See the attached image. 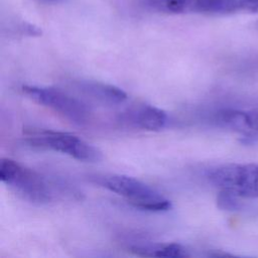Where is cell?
<instances>
[{
    "label": "cell",
    "instance_id": "obj_1",
    "mask_svg": "<svg viewBox=\"0 0 258 258\" xmlns=\"http://www.w3.org/2000/svg\"><path fill=\"white\" fill-rule=\"evenodd\" d=\"M93 181L125 199L135 208L148 212H164L171 209L169 200L145 182L123 174L93 176Z\"/></svg>",
    "mask_w": 258,
    "mask_h": 258
},
{
    "label": "cell",
    "instance_id": "obj_2",
    "mask_svg": "<svg viewBox=\"0 0 258 258\" xmlns=\"http://www.w3.org/2000/svg\"><path fill=\"white\" fill-rule=\"evenodd\" d=\"M0 179L19 198L29 203L45 205L52 199V192L44 178L13 159L1 158Z\"/></svg>",
    "mask_w": 258,
    "mask_h": 258
},
{
    "label": "cell",
    "instance_id": "obj_3",
    "mask_svg": "<svg viewBox=\"0 0 258 258\" xmlns=\"http://www.w3.org/2000/svg\"><path fill=\"white\" fill-rule=\"evenodd\" d=\"M209 181L242 198H258V163H230L210 169Z\"/></svg>",
    "mask_w": 258,
    "mask_h": 258
},
{
    "label": "cell",
    "instance_id": "obj_4",
    "mask_svg": "<svg viewBox=\"0 0 258 258\" xmlns=\"http://www.w3.org/2000/svg\"><path fill=\"white\" fill-rule=\"evenodd\" d=\"M26 142L30 146L60 152L80 161L98 162L103 158L102 151L98 147L71 133L36 132L28 136Z\"/></svg>",
    "mask_w": 258,
    "mask_h": 258
},
{
    "label": "cell",
    "instance_id": "obj_5",
    "mask_svg": "<svg viewBox=\"0 0 258 258\" xmlns=\"http://www.w3.org/2000/svg\"><path fill=\"white\" fill-rule=\"evenodd\" d=\"M22 91L35 103L47 107L71 122L79 125L90 120L91 111L82 100L58 89L25 85Z\"/></svg>",
    "mask_w": 258,
    "mask_h": 258
},
{
    "label": "cell",
    "instance_id": "obj_6",
    "mask_svg": "<svg viewBox=\"0 0 258 258\" xmlns=\"http://www.w3.org/2000/svg\"><path fill=\"white\" fill-rule=\"evenodd\" d=\"M240 0H142L148 10L165 14L222 15L240 11Z\"/></svg>",
    "mask_w": 258,
    "mask_h": 258
},
{
    "label": "cell",
    "instance_id": "obj_7",
    "mask_svg": "<svg viewBox=\"0 0 258 258\" xmlns=\"http://www.w3.org/2000/svg\"><path fill=\"white\" fill-rule=\"evenodd\" d=\"M215 120L220 126L241 133L246 138H258V109H223L216 113Z\"/></svg>",
    "mask_w": 258,
    "mask_h": 258
},
{
    "label": "cell",
    "instance_id": "obj_8",
    "mask_svg": "<svg viewBox=\"0 0 258 258\" xmlns=\"http://www.w3.org/2000/svg\"><path fill=\"white\" fill-rule=\"evenodd\" d=\"M127 124L147 131H159L163 129L167 122V114L152 105L142 104L128 109L121 116Z\"/></svg>",
    "mask_w": 258,
    "mask_h": 258
},
{
    "label": "cell",
    "instance_id": "obj_9",
    "mask_svg": "<svg viewBox=\"0 0 258 258\" xmlns=\"http://www.w3.org/2000/svg\"><path fill=\"white\" fill-rule=\"evenodd\" d=\"M77 89L88 98L103 104L115 105L123 103L127 99V94L120 88L97 81H79Z\"/></svg>",
    "mask_w": 258,
    "mask_h": 258
},
{
    "label": "cell",
    "instance_id": "obj_10",
    "mask_svg": "<svg viewBox=\"0 0 258 258\" xmlns=\"http://www.w3.org/2000/svg\"><path fill=\"white\" fill-rule=\"evenodd\" d=\"M129 251L143 257L182 258L189 256L187 249L177 243H154L149 241L134 242L129 246Z\"/></svg>",
    "mask_w": 258,
    "mask_h": 258
},
{
    "label": "cell",
    "instance_id": "obj_11",
    "mask_svg": "<svg viewBox=\"0 0 258 258\" xmlns=\"http://www.w3.org/2000/svg\"><path fill=\"white\" fill-rule=\"evenodd\" d=\"M237 198H238V196H236L235 194L225 190V189H221V191L217 198L218 207L220 209L226 210V211L238 210L240 208V204H239V201L237 200Z\"/></svg>",
    "mask_w": 258,
    "mask_h": 258
},
{
    "label": "cell",
    "instance_id": "obj_12",
    "mask_svg": "<svg viewBox=\"0 0 258 258\" xmlns=\"http://www.w3.org/2000/svg\"><path fill=\"white\" fill-rule=\"evenodd\" d=\"M240 11H246V12H252L256 13L258 12V0H240Z\"/></svg>",
    "mask_w": 258,
    "mask_h": 258
},
{
    "label": "cell",
    "instance_id": "obj_13",
    "mask_svg": "<svg viewBox=\"0 0 258 258\" xmlns=\"http://www.w3.org/2000/svg\"><path fill=\"white\" fill-rule=\"evenodd\" d=\"M39 3H44V4H56V3H60L63 0H33Z\"/></svg>",
    "mask_w": 258,
    "mask_h": 258
},
{
    "label": "cell",
    "instance_id": "obj_14",
    "mask_svg": "<svg viewBox=\"0 0 258 258\" xmlns=\"http://www.w3.org/2000/svg\"><path fill=\"white\" fill-rule=\"evenodd\" d=\"M255 26H256V28L258 29V22H256V24H255Z\"/></svg>",
    "mask_w": 258,
    "mask_h": 258
}]
</instances>
